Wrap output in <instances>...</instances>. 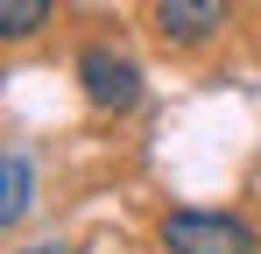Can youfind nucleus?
I'll return each mask as SVG.
<instances>
[{
  "instance_id": "1",
  "label": "nucleus",
  "mask_w": 261,
  "mask_h": 254,
  "mask_svg": "<svg viewBox=\"0 0 261 254\" xmlns=\"http://www.w3.org/2000/svg\"><path fill=\"white\" fill-rule=\"evenodd\" d=\"M163 247L170 254H254V233L226 212L184 205V212H163Z\"/></svg>"
},
{
  "instance_id": "2",
  "label": "nucleus",
  "mask_w": 261,
  "mask_h": 254,
  "mask_svg": "<svg viewBox=\"0 0 261 254\" xmlns=\"http://www.w3.org/2000/svg\"><path fill=\"white\" fill-rule=\"evenodd\" d=\"M78 85H85L92 113H127L134 99H141V71H134L120 49H106V42H92L85 57H78Z\"/></svg>"
},
{
  "instance_id": "3",
  "label": "nucleus",
  "mask_w": 261,
  "mask_h": 254,
  "mask_svg": "<svg viewBox=\"0 0 261 254\" xmlns=\"http://www.w3.org/2000/svg\"><path fill=\"white\" fill-rule=\"evenodd\" d=\"M219 21H226V0H155V36L170 42V49L212 42Z\"/></svg>"
},
{
  "instance_id": "4",
  "label": "nucleus",
  "mask_w": 261,
  "mask_h": 254,
  "mask_svg": "<svg viewBox=\"0 0 261 254\" xmlns=\"http://www.w3.org/2000/svg\"><path fill=\"white\" fill-rule=\"evenodd\" d=\"M0 176H7V198H0V226H21V219H29V205H36V198H29V191H36V184H29V156H21V148H7Z\"/></svg>"
},
{
  "instance_id": "5",
  "label": "nucleus",
  "mask_w": 261,
  "mask_h": 254,
  "mask_svg": "<svg viewBox=\"0 0 261 254\" xmlns=\"http://www.w3.org/2000/svg\"><path fill=\"white\" fill-rule=\"evenodd\" d=\"M49 7H57V0H0V36H7V42H29L49 21Z\"/></svg>"
},
{
  "instance_id": "6",
  "label": "nucleus",
  "mask_w": 261,
  "mask_h": 254,
  "mask_svg": "<svg viewBox=\"0 0 261 254\" xmlns=\"http://www.w3.org/2000/svg\"><path fill=\"white\" fill-rule=\"evenodd\" d=\"M29 254H71V247H64V240H43V247H29Z\"/></svg>"
}]
</instances>
